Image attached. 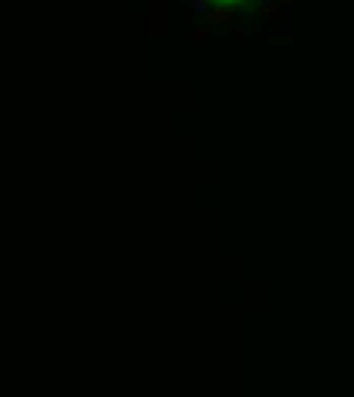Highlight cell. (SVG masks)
I'll return each instance as SVG.
<instances>
[{
	"mask_svg": "<svg viewBox=\"0 0 354 397\" xmlns=\"http://www.w3.org/2000/svg\"><path fill=\"white\" fill-rule=\"evenodd\" d=\"M263 15H266L269 21H281V18H284V6H281V0H266V3H263Z\"/></svg>",
	"mask_w": 354,
	"mask_h": 397,
	"instance_id": "obj_1",
	"label": "cell"
},
{
	"mask_svg": "<svg viewBox=\"0 0 354 397\" xmlns=\"http://www.w3.org/2000/svg\"><path fill=\"white\" fill-rule=\"evenodd\" d=\"M208 18L217 21V24H223V21H235V12H232L229 6H211V9H208Z\"/></svg>",
	"mask_w": 354,
	"mask_h": 397,
	"instance_id": "obj_2",
	"label": "cell"
}]
</instances>
